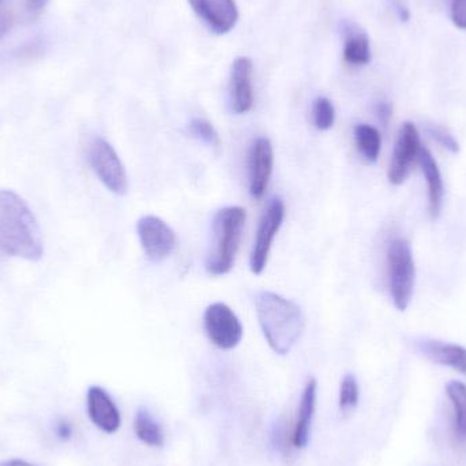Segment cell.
<instances>
[{"label":"cell","mask_w":466,"mask_h":466,"mask_svg":"<svg viewBox=\"0 0 466 466\" xmlns=\"http://www.w3.org/2000/svg\"><path fill=\"white\" fill-rule=\"evenodd\" d=\"M451 21L459 29L466 30V0H451Z\"/></svg>","instance_id":"d4e9b609"},{"label":"cell","mask_w":466,"mask_h":466,"mask_svg":"<svg viewBox=\"0 0 466 466\" xmlns=\"http://www.w3.org/2000/svg\"><path fill=\"white\" fill-rule=\"evenodd\" d=\"M0 251L32 262L44 254L37 221L26 202L13 190L0 191Z\"/></svg>","instance_id":"6da1fadb"},{"label":"cell","mask_w":466,"mask_h":466,"mask_svg":"<svg viewBox=\"0 0 466 466\" xmlns=\"http://www.w3.org/2000/svg\"><path fill=\"white\" fill-rule=\"evenodd\" d=\"M344 60L348 65L366 66L371 60V46L366 33L350 30L345 38Z\"/></svg>","instance_id":"d6986e66"},{"label":"cell","mask_w":466,"mask_h":466,"mask_svg":"<svg viewBox=\"0 0 466 466\" xmlns=\"http://www.w3.org/2000/svg\"><path fill=\"white\" fill-rule=\"evenodd\" d=\"M375 112H377L380 122L382 123L383 126H388L389 122H390L391 115H393V106H391V104L383 101V103L378 104Z\"/></svg>","instance_id":"4316f807"},{"label":"cell","mask_w":466,"mask_h":466,"mask_svg":"<svg viewBox=\"0 0 466 466\" xmlns=\"http://www.w3.org/2000/svg\"><path fill=\"white\" fill-rule=\"evenodd\" d=\"M336 111L329 98L318 97L312 106V123L320 131H328L333 127Z\"/></svg>","instance_id":"7402d4cb"},{"label":"cell","mask_w":466,"mask_h":466,"mask_svg":"<svg viewBox=\"0 0 466 466\" xmlns=\"http://www.w3.org/2000/svg\"><path fill=\"white\" fill-rule=\"evenodd\" d=\"M48 2L49 0H25V8H26L27 15L30 18H37L43 13Z\"/></svg>","instance_id":"484cf974"},{"label":"cell","mask_w":466,"mask_h":466,"mask_svg":"<svg viewBox=\"0 0 466 466\" xmlns=\"http://www.w3.org/2000/svg\"><path fill=\"white\" fill-rule=\"evenodd\" d=\"M421 142L418 127L412 122H405L400 128L396 147L389 167V182L393 186L404 185L412 167L419 163Z\"/></svg>","instance_id":"ba28073f"},{"label":"cell","mask_w":466,"mask_h":466,"mask_svg":"<svg viewBox=\"0 0 466 466\" xmlns=\"http://www.w3.org/2000/svg\"><path fill=\"white\" fill-rule=\"evenodd\" d=\"M204 328L208 339L221 350H231L243 339V326L238 315L226 303L210 304L204 314Z\"/></svg>","instance_id":"8992f818"},{"label":"cell","mask_w":466,"mask_h":466,"mask_svg":"<svg viewBox=\"0 0 466 466\" xmlns=\"http://www.w3.org/2000/svg\"><path fill=\"white\" fill-rule=\"evenodd\" d=\"M274 152L270 139L258 137L248 150V190L252 198L260 199L273 174Z\"/></svg>","instance_id":"30bf717a"},{"label":"cell","mask_w":466,"mask_h":466,"mask_svg":"<svg viewBox=\"0 0 466 466\" xmlns=\"http://www.w3.org/2000/svg\"><path fill=\"white\" fill-rule=\"evenodd\" d=\"M139 243L147 259L161 262L177 248L174 229L157 216H144L137 223Z\"/></svg>","instance_id":"9c48e42d"},{"label":"cell","mask_w":466,"mask_h":466,"mask_svg":"<svg viewBox=\"0 0 466 466\" xmlns=\"http://www.w3.org/2000/svg\"><path fill=\"white\" fill-rule=\"evenodd\" d=\"M429 134L445 149L451 150V153H459L460 145L456 141L453 136L445 128L440 127V126H431L429 127Z\"/></svg>","instance_id":"cb8c5ba5"},{"label":"cell","mask_w":466,"mask_h":466,"mask_svg":"<svg viewBox=\"0 0 466 466\" xmlns=\"http://www.w3.org/2000/svg\"><path fill=\"white\" fill-rule=\"evenodd\" d=\"M388 273L394 306L405 311L412 300L416 279L412 248L405 238H394L389 244Z\"/></svg>","instance_id":"277c9868"},{"label":"cell","mask_w":466,"mask_h":466,"mask_svg":"<svg viewBox=\"0 0 466 466\" xmlns=\"http://www.w3.org/2000/svg\"><path fill=\"white\" fill-rule=\"evenodd\" d=\"M134 431L137 438L150 448H163L166 442L160 423L155 420L147 408H139L134 419Z\"/></svg>","instance_id":"e0dca14e"},{"label":"cell","mask_w":466,"mask_h":466,"mask_svg":"<svg viewBox=\"0 0 466 466\" xmlns=\"http://www.w3.org/2000/svg\"><path fill=\"white\" fill-rule=\"evenodd\" d=\"M56 434L60 440L68 441L73 437V426L68 421H59V424L56 426Z\"/></svg>","instance_id":"f1b7e54d"},{"label":"cell","mask_w":466,"mask_h":466,"mask_svg":"<svg viewBox=\"0 0 466 466\" xmlns=\"http://www.w3.org/2000/svg\"><path fill=\"white\" fill-rule=\"evenodd\" d=\"M419 166L421 167L427 186H429V210L432 220L440 218L443 207V196H445V186H443L442 174L437 160L427 147H421L419 155Z\"/></svg>","instance_id":"2e32d148"},{"label":"cell","mask_w":466,"mask_h":466,"mask_svg":"<svg viewBox=\"0 0 466 466\" xmlns=\"http://www.w3.org/2000/svg\"><path fill=\"white\" fill-rule=\"evenodd\" d=\"M355 142L361 157L369 164L377 163L380 158L382 138L380 131L370 125H358L355 127Z\"/></svg>","instance_id":"ac0fdd59"},{"label":"cell","mask_w":466,"mask_h":466,"mask_svg":"<svg viewBox=\"0 0 466 466\" xmlns=\"http://www.w3.org/2000/svg\"><path fill=\"white\" fill-rule=\"evenodd\" d=\"M285 218V205L281 198H274L263 212L255 235L254 246L249 255V270L259 276L268 265V254L274 238Z\"/></svg>","instance_id":"52a82bcc"},{"label":"cell","mask_w":466,"mask_h":466,"mask_svg":"<svg viewBox=\"0 0 466 466\" xmlns=\"http://www.w3.org/2000/svg\"><path fill=\"white\" fill-rule=\"evenodd\" d=\"M194 13L212 32L226 35L231 32L238 19L235 0H188Z\"/></svg>","instance_id":"7c38bea8"},{"label":"cell","mask_w":466,"mask_h":466,"mask_svg":"<svg viewBox=\"0 0 466 466\" xmlns=\"http://www.w3.org/2000/svg\"><path fill=\"white\" fill-rule=\"evenodd\" d=\"M86 410L90 421L106 434H115L122 426V416L106 389L90 386L86 394Z\"/></svg>","instance_id":"8fae6325"},{"label":"cell","mask_w":466,"mask_h":466,"mask_svg":"<svg viewBox=\"0 0 466 466\" xmlns=\"http://www.w3.org/2000/svg\"><path fill=\"white\" fill-rule=\"evenodd\" d=\"M188 133L194 138L199 139V141L205 142L210 147H221L220 136H218V130L209 120L202 119V117H196V119L191 120L190 125H188Z\"/></svg>","instance_id":"603a6c76"},{"label":"cell","mask_w":466,"mask_h":466,"mask_svg":"<svg viewBox=\"0 0 466 466\" xmlns=\"http://www.w3.org/2000/svg\"><path fill=\"white\" fill-rule=\"evenodd\" d=\"M254 301L258 322L268 347L277 355H288L306 329L300 306L270 290H260Z\"/></svg>","instance_id":"7a4b0ae2"},{"label":"cell","mask_w":466,"mask_h":466,"mask_svg":"<svg viewBox=\"0 0 466 466\" xmlns=\"http://www.w3.org/2000/svg\"><path fill=\"white\" fill-rule=\"evenodd\" d=\"M359 397H360V390H359V383L355 375H345V377L342 378L341 385H339V412H341L342 415H348V413L352 412V410L358 407Z\"/></svg>","instance_id":"44dd1931"},{"label":"cell","mask_w":466,"mask_h":466,"mask_svg":"<svg viewBox=\"0 0 466 466\" xmlns=\"http://www.w3.org/2000/svg\"><path fill=\"white\" fill-rule=\"evenodd\" d=\"M416 348L432 363L451 367L466 377V348L462 345L424 339L418 342Z\"/></svg>","instance_id":"9a60e30c"},{"label":"cell","mask_w":466,"mask_h":466,"mask_svg":"<svg viewBox=\"0 0 466 466\" xmlns=\"http://www.w3.org/2000/svg\"><path fill=\"white\" fill-rule=\"evenodd\" d=\"M446 393L453 405L454 431L459 440L466 441V385L460 380L449 382Z\"/></svg>","instance_id":"ffe728a7"},{"label":"cell","mask_w":466,"mask_h":466,"mask_svg":"<svg viewBox=\"0 0 466 466\" xmlns=\"http://www.w3.org/2000/svg\"><path fill=\"white\" fill-rule=\"evenodd\" d=\"M246 210L241 207H227L213 218V248L207 259V271L212 276H224L232 270L240 246Z\"/></svg>","instance_id":"3957f363"},{"label":"cell","mask_w":466,"mask_h":466,"mask_svg":"<svg viewBox=\"0 0 466 466\" xmlns=\"http://www.w3.org/2000/svg\"><path fill=\"white\" fill-rule=\"evenodd\" d=\"M13 25V14L10 11H0V40L7 35Z\"/></svg>","instance_id":"83f0119b"},{"label":"cell","mask_w":466,"mask_h":466,"mask_svg":"<svg viewBox=\"0 0 466 466\" xmlns=\"http://www.w3.org/2000/svg\"><path fill=\"white\" fill-rule=\"evenodd\" d=\"M252 74H254V65L249 57L240 56L233 62L229 92H231L232 109L236 114H247L254 106Z\"/></svg>","instance_id":"4fadbf2b"},{"label":"cell","mask_w":466,"mask_h":466,"mask_svg":"<svg viewBox=\"0 0 466 466\" xmlns=\"http://www.w3.org/2000/svg\"><path fill=\"white\" fill-rule=\"evenodd\" d=\"M89 161L100 182L116 196L127 193V174L125 166L109 142L96 138L89 147Z\"/></svg>","instance_id":"5b68a950"},{"label":"cell","mask_w":466,"mask_h":466,"mask_svg":"<svg viewBox=\"0 0 466 466\" xmlns=\"http://www.w3.org/2000/svg\"><path fill=\"white\" fill-rule=\"evenodd\" d=\"M317 380L309 378L301 391L300 402H299L298 415H296L292 432L293 448L304 449L309 445L312 419H314L315 407H317Z\"/></svg>","instance_id":"5bb4252c"},{"label":"cell","mask_w":466,"mask_h":466,"mask_svg":"<svg viewBox=\"0 0 466 466\" xmlns=\"http://www.w3.org/2000/svg\"><path fill=\"white\" fill-rule=\"evenodd\" d=\"M0 466H35V465L29 464V462H27V461H24V460L14 459V460H8V461L2 462V464H0Z\"/></svg>","instance_id":"f546056e"}]
</instances>
